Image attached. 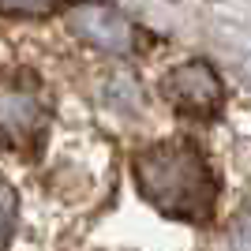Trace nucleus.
I'll use <instances>...</instances> for the list:
<instances>
[{
    "mask_svg": "<svg viewBox=\"0 0 251 251\" xmlns=\"http://www.w3.org/2000/svg\"><path fill=\"white\" fill-rule=\"evenodd\" d=\"M49 101L38 79L30 75H0V135L11 143H26L45 127Z\"/></svg>",
    "mask_w": 251,
    "mask_h": 251,
    "instance_id": "20e7f679",
    "label": "nucleus"
},
{
    "mask_svg": "<svg viewBox=\"0 0 251 251\" xmlns=\"http://www.w3.org/2000/svg\"><path fill=\"white\" fill-rule=\"evenodd\" d=\"M135 184L147 202L176 221H206L218 202V176L206 154L188 139L147 147L135 157Z\"/></svg>",
    "mask_w": 251,
    "mask_h": 251,
    "instance_id": "f257e3e1",
    "label": "nucleus"
},
{
    "mask_svg": "<svg viewBox=\"0 0 251 251\" xmlns=\"http://www.w3.org/2000/svg\"><path fill=\"white\" fill-rule=\"evenodd\" d=\"M60 4V0H0V11L8 15H45Z\"/></svg>",
    "mask_w": 251,
    "mask_h": 251,
    "instance_id": "423d86ee",
    "label": "nucleus"
},
{
    "mask_svg": "<svg viewBox=\"0 0 251 251\" xmlns=\"http://www.w3.org/2000/svg\"><path fill=\"white\" fill-rule=\"evenodd\" d=\"M232 248L251 251V202L236 214V221H232Z\"/></svg>",
    "mask_w": 251,
    "mask_h": 251,
    "instance_id": "0eeeda50",
    "label": "nucleus"
},
{
    "mask_svg": "<svg viewBox=\"0 0 251 251\" xmlns=\"http://www.w3.org/2000/svg\"><path fill=\"white\" fill-rule=\"evenodd\" d=\"M68 30L83 45H94L98 52L109 56H131L139 49V26L113 4H94V0L75 4L68 11Z\"/></svg>",
    "mask_w": 251,
    "mask_h": 251,
    "instance_id": "7ed1b4c3",
    "label": "nucleus"
},
{
    "mask_svg": "<svg viewBox=\"0 0 251 251\" xmlns=\"http://www.w3.org/2000/svg\"><path fill=\"white\" fill-rule=\"evenodd\" d=\"M161 98L169 101L173 113L188 116V120H210L225 101V86L210 64L191 60V64H176L161 79Z\"/></svg>",
    "mask_w": 251,
    "mask_h": 251,
    "instance_id": "f03ea898",
    "label": "nucleus"
},
{
    "mask_svg": "<svg viewBox=\"0 0 251 251\" xmlns=\"http://www.w3.org/2000/svg\"><path fill=\"white\" fill-rule=\"evenodd\" d=\"M15 191L8 188V180H0V248L11 240V229H15Z\"/></svg>",
    "mask_w": 251,
    "mask_h": 251,
    "instance_id": "39448f33",
    "label": "nucleus"
}]
</instances>
